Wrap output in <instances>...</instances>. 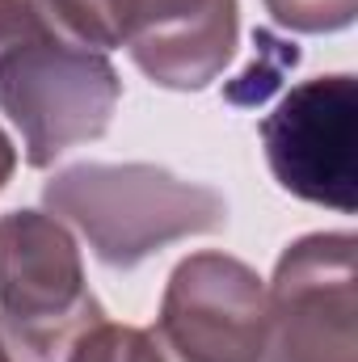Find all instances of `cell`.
I'll return each instance as SVG.
<instances>
[{
	"mask_svg": "<svg viewBox=\"0 0 358 362\" xmlns=\"http://www.w3.org/2000/svg\"><path fill=\"white\" fill-rule=\"evenodd\" d=\"M358 85L350 72L304 81L262 118V148L274 181L316 206H358Z\"/></svg>",
	"mask_w": 358,
	"mask_h": 362,
	"instance_id": "5b68a950",
	"label": "cell"
},
{
	"mask_svg": "<svg viewBox=\"0 0 358 362\" xmlns=\"http://www.w3.org/2000/svg\"><path fill=\"white\" fill-rule=\"evenodd\" d=\"M97 320L72 232L47 211L0 215V346L13 362H64Z\"/></svg>",
	"mask_w": 358,
	"mask_h": 362,
	"instance_id": "7a4b0ae2",
	"label": "cell"
},
{
	"mask_svg": "<svg viewBox=\"0 0 358 362\" xmlns=\"http://www.w3.org/2000/svg\"><path fill=\"white\" fill-rule=\"evenodd\" d=\"M0 362H13V354H8V350H4V346H0Z\"/></svg>",
	"mask_w": 358,
	"mask_h": 362,
	"instance_id": "4fadbf2b",
	"label": "cell"
},
{
	"mask_svg": "<svg viewBox=\"0 0 358 362\" xmlns=\"http://www.w3.org/2000/svg\"><path fill=\"white\" fill-rule=\"evenodd\" d=\"M13 169H17V148H13V139H8V135L0 131V189L8 185Z\"/></svg>",
	"mask_w": 358,
	"mask_h": 362,
	"instance_id": "7c38bea8",
	"label": "cell"
},
{
	"mask_svg": "<svg viewBox=\"0 0 358 362\" xmlns=\"http://www.w3.org/2000/svg\"><path fill=\"white\" fill-rule=\"evenodd\" d=\"M118 97L122 81L114 64L97 51L51 38L42 21L0 51V110L21 131V148L34 169H47L64 152L101 139Z\"/></svg>",
	"mask_w": 358,
	"mask_h": 362,
	"instance_id": "3957f363",
	"label": "cell"
},
{
	"mask_svg": "<svg viewBox=\"0 0 358 362\" xmlns=\"http://www.w3.org/2000/svg\"><path fill=\"white\" fill-rule=\"evenodd\" d=\"M47 215L76 228L97 262L131 270L144 257L207 236L228 223V202L202 181H185L156 165H72L42 185Z\"/></svg>",
	"mask_w": 358,
	"mask_h": 362,
	"instance_id": "6da1fadb",
	"label": "cell"
},
{
	"mask_svg": "<svg viewBox=\"0 0 358 362\" xmlns=\"http://www.w3.org/2000/svg\"><path fill=\"white\" fill-rule=\"evenodd\" d=\"M266 282L228 253H190L165 282L156 341L178 362H258Z\"/></svg>",
	"mask_w": 358,
	"mask_h": 362,
	"instance_id": "8992f818",
	"label": "cell"
},
{
	"mask_svg": "<svg viewBox=\"0 0 358 362\" xmlns=\"http://www.w3.org/2000/svg\"><path fill=\"white\" fill-rule=\"evenodd\" d=\"M354 232H312L287 245L266 286L258 362H358Z\"/></svg>",
	"mask_w": 358,
	"mask_h": 362,
	"instance_id": "277c9868",
	"label": "cell"
},
{
	"mask_svg": "<svg viewBox=\"0 0 358 362\" xmlns=\"http://www.w3.org/2000/svg\"><path fill=\"white\" fill-rule=\"evenodd\" d=\"M42 30L68 47L81 51H114L122 47V21H118V0H25Z\"/></svg>",
	"mask_w": 358,
	"mask_h": 362,
	"instance_id": "ba28073f",
	"label": "cell"
},
{
	"mask_svg": "<svg viewBox=\"0 0 358 362\" xmlns=\"http://www.w3.org/2000/svg\"><path fill=\"white\" fill-rule=\"evenodd\" d=\"M64 362H169L165 346L156 341V333L135 329V325H114V320H97L76 337V346L68 350Z\"/></svg>",
	"mask_w": 358,
	"mask_h": 362,
	"instance_id": "9c48e42d",
	"label": "cell"
},
{
	"mask_svg": "<svg viewBox=\"0 0 358 362\" xmlns=\"http://www.w3.org/2000/svg\"><path fill=\"white\" fill-rule=\"evenodd\" d=\"M266 13L295 34H337L354 25L358 0H262Z\"/></svg>",
	"mask_w": 358,
	"mask_h": 362,
	"instance_id": "30bf717a",
	"label": "cell"
},
{
	"mask_svg": "<svg viewBox=\"0 0 358 362\" xmlns=\"http://www.w3.org/2000/svg\"><path fill=\"white\" fill-rule=\"evenodd\" d=\"M118 21L135 68L178 93L219 81L241 42L236 0H118Z\"/></svg>",
	"mask_w": 358,
	"mask_h": 362,
	"instance_id": "52a82bcc",
	"label": "cell"
},
{
	"mask_svg": "<svg viewBox=\"0 0 358 362\" xmlns=\"http://www.w3.org/2000/svg\"><path fill=\"white\" fill-rule=\"evenodd\" d=\"M38 30V17L25 0H0V51H8L17 38Z\"/></svg>",
	"mask_w": 358,
	"mask_h": 362,
	"instance_id": "8fae6325",
	"label": "cell"
}]
</instances>
